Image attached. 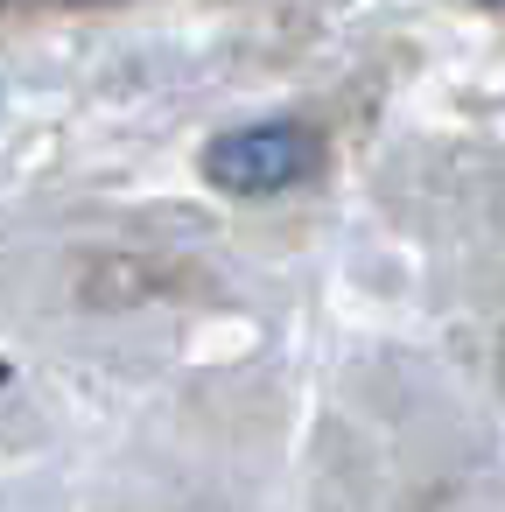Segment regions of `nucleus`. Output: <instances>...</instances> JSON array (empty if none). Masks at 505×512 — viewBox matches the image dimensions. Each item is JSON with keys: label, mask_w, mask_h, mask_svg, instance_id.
<instances>
[{"label": "nucleus", "mask_w": 505, "mask_h": 512, "mask_svg": "<svg viewBox=\"0 0 505 512\" xmlns=\"http://www.w3.org/2000/svg\"><path fill=\"white\" fill-rule=\"evenodd\" d=\"M316 162V141L295 127V120H260V127H239L225 141H211L204 155V176L232 197H274L288 183H302Z\"/></svg>", "instance_id": "obj_1"}]
</instances>
